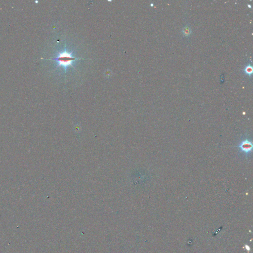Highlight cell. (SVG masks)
Returning a JSON list of instances; mask_svg holds the SVG:
<instances>
[{
	"label": "cell",
	"instance_id": "1",
	"mask_svg": "<svg viewBox=\"0 0 253 253\" xmlns=\"http://www.w3.org/2000/svg\"><path fill=\"white\" fill-rule=\"evenodd\" d=\"M71 54L72 53L69 54L65 51L63 53H60L58 57L52 59V60H56L57 62H58V66L62 65L65 68V70H66V67L67 66H72V61H75L77 59V58L72 56Z\"/></svg>",
	"mask_w": 253,
	"mask_h": 253
},
{
	"label": "cell",
	"instance_id": "2",
	"mask_svg": "<svg viewBox=\"0 0 253 253\" xmlns=\"http://www.w3.org/2000/svg\"><path fill=\"white\" fill-rule=\"evenodd\" d=\"M241 152L244 153L246 155L251 153L253 149V143L252 141H250L248 139H245L239 143V145L237 146Z\"/></svg>",
	"mask_w": 253,
	"mask_h": 253
},
{
	"label": "cell",
	"instance_id": "3",
	"mask_svg": "<svg viewBox=\"0 0 253 253\" xmlns=\"http://www.w3.org/2000/svg\"><path fill=\"white\" fill-rule=\"evenodd\" d=\"M192 33V30L190 27L188 26L184 27L182 29V33L183 35L186 37H189Z\"/></svg>",
	"mask_w": 253,
	"mask_h": 253
},
{
	"label": "cell",
	"instance_id": "4",
	"mask_svg": "<svg viewBox=\"0 0 253 253\" xmlns=\"http://www.w3.org/2000/svg\"><path fill=\"white\" fill-rule=\"evenodd\" d=\"M245 73L248 76H251L253 73V66L249 64L246 66L244 69Z\"/></svg>",
	"mask_w": 253,
	"mask_h": 253
},
{
	"label": "cell",
	"instance_id": "5",
	"mask_svg": "<svg viewBox=\"0 0 253 253\" xmlns=\"http://www.w3.org/2000/svg\"><path fill=\"white\" fill-rule=\"evenodd\" d=\"M151 7H153V4H151Z\"/></svg>",
	"mask_w": 253,
	"mask_h": 253
}]
</instances>
